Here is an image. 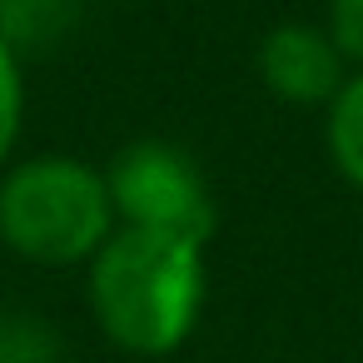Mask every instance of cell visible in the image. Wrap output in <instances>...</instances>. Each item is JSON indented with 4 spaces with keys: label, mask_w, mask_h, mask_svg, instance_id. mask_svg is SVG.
I'll use <instances>...</instances> for the list:
<instances>
[{
    "label": "cell",
    "mask_w": 363,
    "mask_h": 363,
    "mask_svg": "<svg viewBox=\"0 0 363 363\" xmlns=\"http://www.w3.org/2000/svg\"><path fill=\"white\" fill-rule=\"evenodd\" d=\"M209 244L160 234V229H115L100 254L85 264V303L105 343L130 358L179 353L209 303Z\"/></svg>",
    "instance_id": "obj_1"
},
{
    "label": "cell",
    "mask_w": 363,
    "mask_h": 363,
    "mask_svg": "<svg viewBox=\"0 0 363 363\" xmlns=\"http://www.w3.org/2000/svg\"><path fill=\"white\" fill-rule=\"evenodd\" d=\"M115 229L105 169L80 155H16L0 174V249L30 269H85Z\"/></svg>",
    "instance_id": "obj_2"
},
{
    "label": "cell",
    "mask_w": 363,
    "mask_h": 363,
    "mask_svg": "<svg viewBox=\"0 0 363 363\" xmlns=\"http://www.w3.org/2000/svg\"><path fill=\"white\" fill-rule=\"evenodd\" d=\"M100 169L110 184L115 219L125 229H160V234H179L194 244L214 239V224H219L214 189H209L204 164L184 145L145 135V140L120 145Z\"/></svg>",
    "instance_id": "obj_3"
},
{
    "label": "cell",
    "mask_w": 363,
    "mask_h": 363,
    "mask_svg": "<svg viewBox=\"0 0 363 363\" xmlns=\"http://www.w3.org/2000/svg\"><path fill=\"white\" fill-rule=\"evenodd\" d=\"M259 85L294 110H323L338 85L353 75L343 50L333 45V35L323 30V21H279L264 30L259 40Z\"/></svg>",
    "instance_id": "obj_4"
},
{
    "label": "cell",
    "mask_w": 363,
    "mask_h": 363,
    "mask_svg": "<svg viewBox=\"0 0 363 363\" xmlns=\"http://www.w3.org/2000/svg\"><path fill=\"white\" fill-rule=\"evenodd\" d=\"M85 21V0H0V40L21 60L65 45Z\"/></svg>",
    "instance_id": "obj_5"
},
{
    "label": "cell",
    "mask_w": 363,
    "mask_h": 363,
    "mask_svg": "<svg viewBox=\"0 0 363 363\" xmlns=\"http://www.w3.org/2000/svg\"><path fill=\"white\" fill-rule=\"evenodd\" d=\"M323 150L333 174L363 194V70H353L323 105Z\"/></svg>",
    "instance_id": "obj_6"
},
{
    "label": "cell",
    "mask_w": 363,
    "mask_h": 363,
    "mask_svg": "<svg viewBox=\"0 0 363 363\" xmlns=\"http://www.w3.org/2000/svg\"><path fill=\"white\" fill-rule=\"evenodd\" d=\"M0 363H65V343L50 318L11 308L0 313Z\"/></svg>",
    "instance_id": "obj_7"
},
{
    "label": "cell",
    "mask_w": 363,
    "mask_h": 363,
    "mask_svg": "<svg viewBox=\"0 0 363 363\" xmlns=\"http://www.w3.org/2000/svg\"><path fill=\"white\" fill-rule=\"evenodd\" d=\"M21 130H26V60L0 40V174L16 160Z\"/></svg>",
    "instance_id": "obj_8"
},
{
    "label": "cell",
    "mask_w": 363,
    "mask_h": 363,
    "mask_svg": "<svg viewBox=\"0 0 363 363\" xmlns=\"http://www.w3.org/2000/svg\"><path fill=\"white\" fill-rule=\"evenodd\" d=\"M323 30H328L333 45L343 50L348 70H363V0H328Z\"/></svg>",
    "instance_id": "obj_9"
}]
</instances>
